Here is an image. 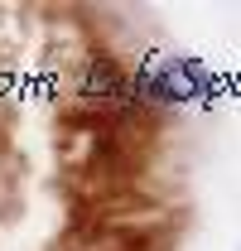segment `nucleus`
Instances as JSON below:
<instances>
[{"label": "nucleus", "instance_id": "nucleus-1", "mask_svg": "<svg viewBox=\"0 0 241 251\" xmlns=\"http://www.w3.org/2000/svg\"><path fill=\"white\" fill-rule=\"evenodd\" d=\"M130 77H135V101L150 106H188L217 92V73L193 53H145Z\"/></svg>", "mask_w": 241, "mask_h": 251}, {"label": "nucleus", "instance_id": "nucleus-2", "mask_svg": "<svg viewBox=\"0 0 241 251\" xmlns=\"http://www.w3.org/2000/svg\"><path fill=\"white\" fill-rule=\"evenodd\" d=\"M77 97H87V101H106V106H116V101H135V77H130L111 53H92L87 68H82V77H77Z\"/></svg>", "mask_w": 241, "mask_h": 251}]
</instances>
